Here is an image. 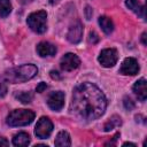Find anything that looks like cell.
<instances>
[{
    "label": "cell",
    "instance_id": "6da1fadb",
    "mask_svg": "<svg viewBox=\"0 0 147 147\" xmlns=\"http://www.w3.org/2000/svg\"><path fill=\"white\" fill-rule=\"evenodd\" d=\"M107 100L101 90L92 83H82L75 87L71 100L72 111L84 119L99 118L106 110Z\"/></svg>",
    "mask_w": 147,
    "mask_h": 147
},
{
    "label": "cell",
    "instance_id": "7a4b0ae2",
    "mask_svg": "<svg viewBox=\"0 0 147 147\" xmlns=\"http://www.w3.org/2000/svg\"><path fill=\"white\" fill-rule=\"evenodd\" d=\"M37 74H38V68L34 64H24L6 71L3 77L7 82L11 84H16V83L26 82L33 78Z\"/></svg>",
    "mask_w": 147,
    "mask_h": 147
},
{
    "label": "cell",
    "instance_id": "3957f363",
    "mask_svg": "<svg viewBox=\"0 0 147 147\" xmlns=\"http://www.w3.org/2000/svg\"><path fill=\"white\" fill-rule=\"evenodd\" d=\"M34 119V113L29 109H15L7 116V124L9 126H24Z\"/></svg>",
    "mask_w": 147,
    "mask_h": 147
},
{
    "label": "cell",
    "instance_id": "277c9868",
    "mask_svg": "<svg viewBox=\"0 0 147 147\" xmlns=\"http://www.w3.org/2000/svg\"><path fill=\"white\" fill-rule=\"evenodd\" d=\"M28 25L30 29L37 33H44L47 29V14L45 10H39L30 14L28 16Z\"/></svg>",
    "mask_w": 147,
    "mask_h": 147
},
{
    "label": "cell",
    "instance_id": "5b68a950",
    "mask_svg": "<svg viewBox=\"0 0 147 147\" xmlns=\"http://www.w3.org/2000/svg\"><path fill=\"white\" fill-rule=\"evenodd\" d=\"M53 131V123L51 122V119L48 117H40V119L37 122V125H36V130H34V133L38 138L40 139H46L51 136Z\"/></svg>",
    "mask_w": 147,
    "mask_h": 147
},
{
    "label": "cell",
    "instance_id": "8992f818",
    "mask_svg": "<svg viewBox=\"0 0 147 147\" xmlns=\"http://www.w3.org/2000/svg\"><path fill=\"white\" fill-rule=\"evenodd\" d=\"M118 60V54L115 48H106L102 49L99 55V62L105 68H110L116 64Z\"/></svg>",
    "mask_w": 147,
    "mask_h": 147
},
{
    "label": "cell",
    "instance_id": "52a82bcc",
    "mask_svg": "<svg viewBox=\"0 0 147 147\" xmlns=\"http://www.w3.org/2000/svg\"><path fill=\"white\" fill-rule=\"evenodd\" d=\"M79 64H80V60L74 53H67L65 55L62 56V59L60 61V67L64 71H71L74 69L78 68Z\"/></svg>",
    "mask_w": 147,
    "mask_h": 147
},
{
    "label": "cell",
    "instance_id": "ba28073f",
    "mask_svg": "<svg viewBox=\"0 0 147 147\" xmlns=\"http://www.w3.org/2000/svg\"><path fill=\"white\" fill-rule=\"evenodd\" d=\"M82 37H83V24L79 21H76L70 25L67 33V39L72 44H77L82 40Z\"/></svg>",
    "mask_w": 147,
    "mask_h": 147
},
{
    "label": "cell",
    "instance_id": "9c48e42d",
    "mask_svg": "<svg viewBox=\"0 0 147 147\" xmlns=\"http://www.w3.org/2000/svg\"><path fill=\"white\" fill-rule=\"evenodd\" d=\"M47 105L51 109L59 111L62 109V107L64 106V93L61 91H56V92H52L47 99Z\"/></svg>",
    "mask_w": 147,
    "mask_h": 147
},
{
    "label": "cell",
    "instance_id": "30bf717a",
    "mask_svg": "<svg viewBox=\"0 0 147 147\" xmlns=\"http://www.w3.org/2000/svg\"><path fill=\"white\" fill-rule=\"evenodd\" d=\"M119 71L123 75H130V76H133V75L138 74V71H139L138 61L136 59H133V57H126L123 61Z\"/></svg>",
    "mask_w": 147,
    "mask_h": 147
},
{
    "label": "cell",
    "instance_id": "8fae6325",
    "mask_svg": "<svg viewBox=\"0 0 147 147\" xmlns=\"http://www.w3.org/2000/svg\"><path fill=\"white\" fill-rule=\"evenodd\" d=\"M37 53L45 57V56H52V55H55L56 53V47L51 44V42H47V41H41L37 45Z\"/></svg>",
    "mask_w": 147,
    "mask_h": 147
},
{
    "label": "cell",
    "instance_id": "7c38bea8",
    "mask_svg": "<svg viewBox=\"0 0 147 147\" xmlns=\"http://www.w3.org/2000/svg\"><path fill=\"white\" fill-rule=\"evenodd\" d=\"M133 92L138 96L140 101H145L147 98V88H146V79L141 78L133 85Z\"/></svg>",
    "mask_w": 147,
    "mask_h": 147
},
{
    "label": "cell",
    "instance_id": "4fadbf2b",
    "mask_svg": "<svg viewBox=\"0 0 147 147\" xmlns=\"http://www.w3.org/2000/svg\"><path fill=\"white\" fill-rule=\"evenodd\" d=\"M125 5L127 6L129 9H131L138 16H140L141 18H145V7L141 2H139L138 0H126Z\"/></svg>",
    "mask_w": 147,
    "mask_h": 147
},
{
    "label": "cell",
    "instance_id": "5bb4252c",
    "mask_svg": "<svg viewBox=\"0 0 147 147\" xmlns=\"http://www.w3.org/2000/svg\"><path fill=\"white\" fill-rule=\"evenodd\" d=\"M13 144L15 146H20V147H24L28 146L30 144V137L28 133L25 132H18L17 134L14 136L13 138Z\"/></svg>",
    "mask_w": 147,
    "mask_h": 147
},
{
    "label": "cell",
    "instance_id": "9a60e30c",
    "mask_svg": "<svg viewBox=\"0 0 147 147\" xmlns=\"http://www.w3.org/2000/svg\"><path fill=\"white\" fill-rule=\"evenodd\" d=\"M55 146H60V147H65V146H70L71 141H70V136L68 134V132L65 131H61L57 133L56 138H55Z\"/></svg>",
    "mask_w": 147,
    "mask_h": 147
},
{
    "label": "cell",
    "instance_id": "2e32d148",
    "mask_svg": "<svg viewBox=\"0 0 147 147\" xmlns=\"http://www.w3.org/2000/svg\"><path fill=\"white\" fill-rule=\"evenodd\" d=\"M99 24H100L102 31H103L105 33H107V34L111 33L113 30H114V23H113V21H111L109 17H107V16H100V17H99Z\"/></svg>",
    "mask_w": 147,
    "mask_h": 147
},
{
    "label": "cell",
    "instance_id": "e0dca14e",
    "mask_svg": "<svg viewBox=\"0 0 147 147\" xmlns=\"http://www.w3.org/2000/svg\"><path fill=\"white\" fill-rule=\"evenodd\" d=\"M122 124V121H121V117L119 116H117V115H114L111 118H109V121H107L106 122V124H105V131L106 132H108V131H111L113 129H115V127H117V126H119Z\"/></svg>",
    "mask_w": 147,
    "mask_h": 147
},
{
    "label": "cell",
    "instance_id": "ac0fdd59",
    "mask_svg": "<svg viewBox=\"0 0 147 147\" xmlns=\"http://www.w3.org/2000/svg\"><path fill=\"white\" fill-rule=\"evenodd\" d=\"M11 11V3L9 0H0V16L7 17Z\"/></svg>",
    "mask_w": 147,
    "mask_h": 147
},
{
    "label": "cell",
    "instance_id": "d6986e66",
    "mask_svg": "<svg viewBox=\"0 0 147 147\" xmlns=\"http://www.w3.org/2000/svg\"><path fill=\"white\" fill-rule=\"evenodd\" d=\"M15 96L22 103H29V102H31V100L33 98V94L31 92H20V93H16Z\"/></svg>",
    "mask_w": 147,
    "mask_h": 147
},
{
    "label": "cell",
    "instance_id": "ffe728a7",
    "mask_svg": "<svg viewBox=\"0 0 147 147\" xmlns=\"http://www.w3.org/2000/svg\"><path fill=\"white\" fill-rule=\"evenodd\" d=\"M123 103H124L125 109H127V110H132V109L134 108V103H133V101H132L130 98H127V96H125V98H124Z\"/></svg>",
    "mask_w": 147,
    "mask_h": 147
},
{
    "label": "cell",
    "instance_id": "44dd1931",
    "mask_svg": "<svg viewBox=\"0 0 147 147\" xmlns=\"http://www.w3.org/2000/svg\"><path fill=\"white\" fill-rule=\"evenodd\" d=\"M7 84L5 82H1L0 83V96H5L7 94Z\"/></svg>",
    "mask_w": 147,
    "mask_h": 147
},
{
    "label": "cell",
    "instance_id": "7402d4cb",
    "mask_svg": "<svg viewBox=\"0 0 147 147\" xmlns=\"http://www.w3.org/2000/svg\"><path fill=\"white\" fill-rule=\"evenodd\" d=\"M46 88H47V84H46V83H44V82H41V83H39V84H38V86H37V88H36V91H37L38 93H41V92H44Z\"/></svg>",
    "mask_w": 147,
    "mask_h": 147
},
{
    "label": "cell",
    "instance_id": "603a6c76",
    "mask_svg": "<svg viewBox=\"0 0 147 147\" xmlns=\"http://www.w3.org/2000/svg\"><path fill=\"white\" fill-rule=\"evenodd\" d=\"M98 40H99L98 34H96L95 32H90V41H91L92 44H95Z\"/></svg>",
    "mask_w": 147,
    "mask_h": 147
},
{
    "label": "cell",
    "instance_id": "cb8c5ba5",
    "mask_svg": "<svg viewBox=\"0 0 147 147\" xmlns=\"http://www.w3.org/2000/svg\"><path fill=\"white\" fill-rule=\"evenodd\" d=\"M49 74H51V77H52L53 79H60V78H61V77H60V75H59V72H57V71H55V70H52Z\"/></svg>",
    "mask_w": 147,
    "mask_h": 147
},
{
    "label": "cell",
    "instance_id": "d4e9b609",
    "mask_svg": "<svg viewBox=\"0 0 147 147\" xmlns=\"http://www.w3.org/2000/svg\"><path fill=\"white\" fill-rule=\"evenodd\" d=\"M8 145H9V142L5 138H1L0 137V146H8Z\"/></svg>",
    "mask_w": 147,
    "mask_h": 147
},
{
    "label": "cell",
    "instance_id": "484cf974",
    "mask_svg": "<svg viewBox=\"0 0 147 147\" xmlns=\"http://www.w3.org/2000/svg\"><path fill=\"white\" fill-rule=\"evenodd\" d=\"M118 137H119V133H117V134L114 137L113 141H109V142H107V144H106V146H108V145H114V144H115V141L117 140V138H118Z\"/></svg>",
    "mask_w": 147,
    "mask_h": 147
},
{
    "label": "cell",
    "instance_id": "4316f807",
    "mask_svg": "<svg viewBox=\"0 0 147 147\" xmlns=\"http://www.w3.org/2000/svg\"><path fill=\"white\" fill-rule=\"evenodd\" d=\"M90 11H92V9H91L90 7H86V17H87V20H90V18H91Z\"/></svg>",
    "mask_w": 147,
    "mask_h": 147
},
{
    "label": "cell",
    "instance_id": "83f0119b",
    "mask_svg": "<svg viewBox=\"0 0 147 147\" xmlns=\"http://www.w3.org/2000/svg\"><path fill=\"white\" fill-rule=\"evenodd\" d=\"M141 41H142L144 45H147V41H146V32L142 33V36H141Z\"/></svg>",
    "mask_w": 147,
    "mask_h": 147
},
{
    "label": "cell",
    "instance_id": "f1b7e54d",
    "mask_svg": "<svg viewBox=\"0 0 147 147\" xmlns=\"http://www.w3.org/2000/svg\"><path fill=\"white\" fill-rule=\"evenodd\" d=\"M21 3H23V5H26V3H29V2H31L32 0H18Z\"/></svg>",
    "mask_w": 147,
    "mask_h": 147
},
{
    "label": "cell",
    "instance_id": "f546056e",
    "mask_svg": "<svg viewBox=\"0 0 147 147\" xmlns=\"http://www.w3.org/2000/svg\"><path fill=\"white\" fill-rule=\"evenodd\" d=\"M123 146H133V147H136V145H134V144H132V142H124V144H123Z\"/></svg>",
    "mask_w": 147,
    "mask_h": 147
},
{
    "label": "cell",
    "instance_id": "4dcf8cb0",
    "mask_svg": "<svg viewBox=\"0 0 147 147\" xmlns=\"http://www.w3.org/2000/svg\"><path fill=\"white\" fill-rule=\"evenodd\" d=\"M57 1H59V0H49L51 3H55V2H57Z\"/></svg>",
    "mask_w": 147,
    "mask_h": 147
}]
</instances>
